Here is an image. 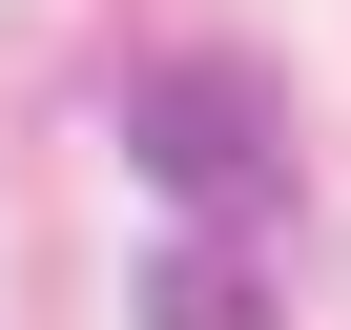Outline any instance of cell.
Listing matches in <instances>:
<instances>
[{"label":"cell","instance_id":"obj_1","mask_svg":"<svg viewBox=\"0 0 351 330\" xmlns=\"http://www.w3.org/2000/svg\"><path fill=\"white\" fill-rule=\"evenodd\" d=\"M124 144L165 165V186H207V207H228V186H269V83H248V62H145Z\"/></svg>","mask_w":351,"mask_h":330},{"label":"cell","instance_id":"obj_2","mask_svg":"<svg viewBox=\"0 0 351 330\" xmlns=\"http://www.w3.org/2000/svg\"><path fill=\"white\" fill-rule=\"evenodd\" d=\"M145 330H269V268L248 248H165L145 268Z\"/></svg>","mask_w":351,"mask_h":330}]
</instances>
